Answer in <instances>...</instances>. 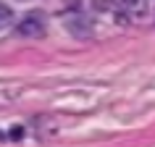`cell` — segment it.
Here are the masks:
<instances>
[{
	"label": "cell",
	"instance_id": "7a4b0ae2",
	"mask_svg": "<svg viewBox=\"0 0 155 147\" xmlns=\"http://www.w3.org/2000/svg\"><path fill=\"white\" fill-rule=\"evenodd\" d=\"M66 26H68V32L76 34V37H90L92 34L90 18H87V13H82V11H71V13L66 16Z\"/></svg>",
	"mask_w": 155,
	"mask_h": 147
},
{
	"label": "cell",
	"instance_id": "6da1fadb",
	"mask_svg": "<svg viewBox=\"0 0 155 147\" xmlns=\"http://www.w3.org/2000/svg\"><path fill=\"white\" fill-rule=\"evenodd\" d=\"M48 32V18L45 13L40 11H32V13H26L16 26V34L18 37H29V40H37V37H45Z\"/></svg>",
	"mask_w": 155,
	"mask_h": 147
},
{
	"label": "cell",
	"instance_id": "3957f363",
	"mask_svg": "<svg viewBox=\"0 0 155 147\" xmlns=\"http://www.w3.org/2000/svg\"><path fill=\"white\" fill-rule=\"evenodd\" d=\"M11 21H13V11H11L8 5H3V3H0V29H3V26H8Z\"/></svg>",
	"mask_w": 155,
	"mask_h": 147
}]
</instances>
